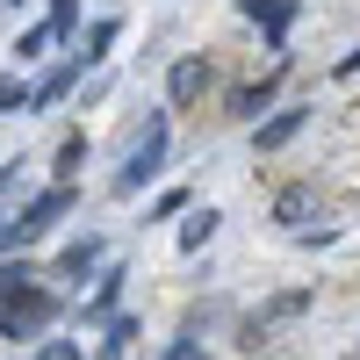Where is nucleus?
<instances>
[{
	"label": "nucleus",
	"mask_w": 360,
	"mask_h": 360,
	"mask_svg": "<svg viewBox=\"0 0 360 360\" xmlns=\"http://www.w3.org/2000/svg\"><path fill=\"white\" fill-rule=\"evenodd\" d=\"M202 86H209V65H202V58H173V72H166V94H173V108L202 101Z\"/></svg>",
	"instance_id": "423d86ee"
},
{
	"label": "nucleus",
	"mask_w": 360,
	"mask_h": 360,
	"mask_svg": "<svg viewBox=\"0 0 360 360\" xmlns=\"http://www.w3.org/2000/svg\"><path fill=\"white\" fill-rule=\"evenodd\" d=\"M79 29V0H51V44H72Z\"/></svg>",
	"instance_id": "ddd939ff"
},
{
	"label": "nucleus",
	"mask_w": 360,
	"mask_h": 360,
	"mask_svg": "<svg viewBox=\"0 0 360 360\" xmlns=\"http://www.w3.org/2000/svg\"><path fill=\"white\" fill-rule=\"evenodd\" d=\"M115 37H123L115 22H94V29H86V44H79V58H86V65H94V58H108V51H115Z\"/></svg>",
	"instance_id": "4468645a"
},
{
	"label": "nucleus",
	"mask_w": 360,
	"mask_h": 360,
	"mask_svg": "<svg viewBox=\"0 0 360 360\" xmlns=\"http://www.w3.org/2000/svg\"><path fill=\"white\" fill-rule=\"evenodd\" d=\"M115 295H123V266H101L94 295H86V317H108V310H115Z\"/></svg>",
	"instance_id": "f8f14e48"
},
{
	"label": "nucleus",
	"mask_w": 360,
	"mask_h": 360,
	"mask_svg": "<svg viewBox=\"0 0 360 360\" xmlns=\"http://www.w3.org/2000/svg\"><path fill=\"white\" fill-rule=\"evenodd\" d=\"M166 144H173V123H166V115H152V123H144V137L123 152V166H115L108 195H123V202H130V195H144V188L159 180V166H166Z\"/></svg>",
	"instance_id": "f257e3e1"
},
{
	"label": "nucleus",
	"mask_w": 360,
	"mask_h": 360,
	"mask_svg": "<svg viewBox=\"0 0 360 360\" xmlns=\"http://www.w3.org/2000/svg\"><path fill=\"white\" fill-rule=\"evenodd\" d=\"M274 86H281V65H274V72H266L259 86H238V94H231V115H259L266 101H274Z\"/></svg>",
	"instance_id": "9b49d317"
},
{
	"label": "nucleus",
	"mask_w": 360,
	"mask_h": 360,
	"mask_svg": "<svg viewBox=\"0 0 360 360\" xmlns=\"http://www.w3.org/2000/svg\"><path fill=\"white\" fill-rule=\"evenodd\" d=\"M79 159H86V137H65V144H58V173H79Z\"/></svg>",
	"instance_id": "6ab92c4d"
},
{
	"label": "nucleus",
	"mask_w": 360,
	"mask_h": 360,
	"mask_svg": "<svg viewBox=\"0 0 360 360\" xmlns=\"http://www.w3.org/2000/svg\"><path fill=\"white\" fill-rule=\"evenodd\" d=\"M339 72H346V79H353V72H360V44H353V51H346V58H339Z\"/></svg>",
	"instance_id": "4be33fe9"
},
{
	"label": "nucleus",
	"mask_w": 360,
	"mask_h": 360,
	"mask_svg": "<svg viewBox=\"0 0 360 360\" xmlns=\"http://www.w3.org/2000/svg\"><path fill=\"white\" fill-rule=\"evenodd\" d=\"M180 217H188V224H180V245H188V252H202L209 238H217V224H224L217 209H180Z\"/></svg>",
	"instance_id": "9d476101"
},
{
	"label": "nucleus",
	"mask_w": 360,
	"mask_h": 360,
	"mask_svg": "<svg viewBox=\"0 0 360 360\" xmlns=\"http://www.w3.org/2000/svg\"><path fill=\"white\" fill-rule=\"evenodd\" d=\"M15 108H29V79H0V115H15Z\"/></svg>",
	"instance_id": "a211bd4d"
},
{
	"label": "nucleus",
	"mask_w": 360,
	"mask_h": 360,
	"mask_svg": "<svg viewBox=\"0 0 360 360\" xmlns=\"http://www.w3.org/2000/svg\"><path fill=\"white\" fill-rule=\"evenodd\" d=\"M130 339H137V317H115V310H108V332H101V353H123Z\"/></svg>",
	"instance_id": "2eb2a0df"
},
{
	"label": "nucleus",
	"mask_w": 360,
	"mask_h": 360,
	"mask_svg": "<svg viewBox=\"0 0 360 360\" xmlns=\"http://www.w3.org/2000/svg\"><path fill=\"white\" fill-rule=\"evenodd\" d=\"M303 303H310V295H303V288H295V295H274V303H266V310H259V324H281V317H295V310H303Z\"/></svg>",
	"instance_id": "f3484780"
},
{
	"label": "nucleus",
	"mask_w": 360,
	"mask_h": 360,
	"mask_svg": "<svg viewBox=\"0 0 360 360\" xmlns=\"http://www.w3.org/2000/svg\"><path fill=\"white\" fill-rule=\"evenodd\" d=\"M44 51H51V22H37V29L15 37V58H44Z\"/></svg>",
	"instance_id": "dca6fc26"
},
{
	"label": "nucleus",
	"mask_w": 360,
	"mask_h": 360,
	"mask_svg": "<svg viewBox=\"0 0 360 360\" xmlns=\"http://www.w3.org/2000/svg\"><path fill=\"white\" fill-rule=\"evenodd\" d=\"M310 217H317V195H310V188H288V195L274 202V224H288V231H303Z\"/></svg>",
	"instance_id": "1a4fd4ad"
},
{
	"label": "nucleus",
	"mask_w": 360,
	"mask_h": 360,
	"mask_svg": "<svg viewBox=\"0 0 360 360\" xmlns=\"http://www.w3.org/2000/svg\"><path fill=\"white\" fill-rule=\"evenodd\" d=\"M15 173H22V166H0V188H8V180H15Z\"/></svg>",
	"instance_id": "b1692460"
},
{
	"label": "nucleus",
	"mask_w": 360,
	"mask_h": 360,
	"mask_svg": "<svg viewBox=\"0 0 360 360\" xmlns=\"http://www.w3.org/2000/svg\"><path fill=\"white\" fill-rule=\"evenodd\" d=\"M238 15H245L259 37L281 51V44H288V29H295V0H238Z\"/></svg>",
	"instance_id": "20e7f679"
},
{
	"label": "nucleus",
	"mask_w": 360,
	"mask_h": 360,
	"mask_svg": "<svg viewBox=\"0 0 360 360\" xmlns=\"http://www.w3.org/2000/svg\"><path fill=\"white\" fill-rule=\"evenodd\" d=\"M72 202H79V195H72V180L44 188V195H37V202H29L22 217H15V245H37V238H44L51 224H65V217H72Z\"/></svg>",
	"instance_id": "7ed1b4c3"
},
{
	"label": "nucleus",
	"mask_w": 360,
	"mask_h": 360,
	"mask_svg": "<svg viewBox=\"0 0 360 360\" xmlns=\"http://www.w3.org/2000/svg\"><path fill=\"white\" fill-rule=\"evenodd\" d=\"M310 115H317V108H281V115H266V123L252 130V144H259V152H281L288 137H303V123H310Z\"/></svg>",
	"instance_id": "39448f33"
},
{
	"label": "nucleus",
	"mask_w": 360,
	"mask_h": 360,
	"mask_svg": "<svg viewBox=\"0 0 360 360\" xmlns=\"http://www.w3.org/2000/svg\"><path fill=\"white\" fill-rule=\"evenodd\" d=\"M101 252H108V245H101L94 231H86V238H72V245L58 252V274H65V281H86V274L101 266Z\"/></svg>",
	"instance_id": "0eeeda50"
},
{
	"label": "nucleus",
	"mask_w": 360,
	"mask_h": 360,
	"mask_svg": "<svg viewBox=\"0 0 360 360\" xmlns=\"http://www.w3.org/2000/svg\"><path fill=\"white\" fill-rule=\"evenodd\" d=\"M0 252H15V224L8 217H0Z\"/></svg>",
	"instance_id": "5701e85b"
},
{
	"label": "nucleus",
	"mask_w": 360,
	"mask_h": 360,
	"mask_svg": "<svg viewBox=\"0 0 360 360\" xmlns=\"http://www.w3.org/2000/svg\"><path fill=\"white\" fill-rule=\"evenodd\" d=\"M79 72H86V58H65V65H51V72H44L37 86H29V115H37V108H51V101L65 94L72 79H79Z\"/></svg>",
	"instance_id": "6e6552de"
},
{
	"label": "nucleus",
	"mask_w": 360,
	"mask_h": 360,
	"mask_svg": "<svg viewBox=\"0 0 360 360\" xmlns=\"http://www.w3.org/2000/svg\"><path fill=\"white\" fill-rule=\"evenodd\" d=\"M51 324H58V295L51 288L22 281V288L0 295V339H44Z\"/></svg>",
	"instance_id": "f03ea898"
},
{
	"label": "nucleus",
	"mask_w": 360,
	"mask_h": 360,
	"mask_svg": "<svg viewBox=\"0 0 360 360\" xmlns=\"http://www.w3.org/2000/svg\"><path fill=\"white\" fill-rule=\"evenodd\" d=\"M180 209H188V188H173V195H159V202H152V224H166V217H180Z\"/></svg>",
	"instance_id": "aec40b11"
},
{
	"label": "nucleus",
	"mask_w": 360,
	"mask_h": 360,
	"mask_svg": "<svg viewBox=\"0 0 360 360\" xmlns=\"http://www.w3.org/2000/svg\"><path fill=\"white\" fill-rule=\"evenodd\" d=\"M37 353H44V360H79V353H86V346H79V339H44V346H37Z\"/></svg>",
	"instance_id": "412c9836"
},
{
	"label": "nucleus",
	"mask_w": 360,
	"mask_h": 360,
	"mask_svg": "<svg viewBox=\"0 0 360 360\" xmlns=\"http://www.w3.org/2000/svg\"><path fill=\"white\" fill-rule=\"evenodd\" d=\"M0 8H22V0H0Z\"/></svg>",
	"instance_id": "393cba45"
}]
</instances>
